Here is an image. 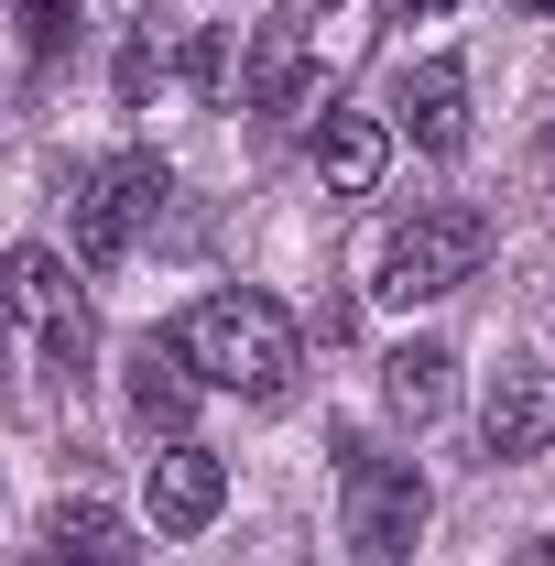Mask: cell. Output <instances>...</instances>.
<instances>
[{
  "label": "cell",
  "mask_w": 555,
  "mask_h": 566,
  "mask_svg": "<svg viewBox=\"0 0 555 566\" xmlns=\"http://www.w3.org/2000/svg\"><path fill=\"white\" fill-rule=\"evenodd\" d=\"M186 370L208 381V392H240V403H283L294 392V370H305V338H294V316H283L273 294H208V305H186L175 327H164Z\"/></svg>",
  "instance_id": "6da1fadb"
},
{
  "label": "cell",
  "mask_w": 555,
  "mask_h": 566,
  "mask_svg": "<svg viewBox=\"0 0 555 566\" xmlns=\"http://www.w3.org/2000/svg\"><path fill=\"white\" fill-rule=\"evenodd\" d=\"M164 153H109V164H76L66 175V229H76V262L87 273H109L121 251L142 240V218L164 208Z\"/></svg>",
  "instance_id": "7a4b0ae2"
},
{
  "label": "cell",
  "mask_w": 555,
  "mask_h": 566,
  "mask_svg": "<svg viewBox=\"0 0 555 566\" xmlns=\"http://www.w3.org/2000/svg\"><path fill=\"white\" fill-rule=\"evenodd\" d=\"M490 262V218L480 208H415L392 240H381V305H436V294H458V283Z\"/></svg>",
  "instance_id": "3957f363"
},
{
  "label": "cell",
  "mask_w": 555,
  "mask_h": 566,
  "mask_svg": "<svg viewBox=\"0 0 555 566\" xmlns=\"http://www.w3.org/2000/svg\"><path fill=\"white\" fill-rule=\"evenodd\" d=\"M0 305L44 338V370L76 381L87 359H98V316H87V283L66 273V251H44V240H22L11 262H0Z\"/></svg>",
  "instance_id": "277c9868"
},
{
  "label": "cell",
  "mask_w": 555,
  "mask_h": 566,
  "mask_svg": "<svg viewBox=\"0 0 555 566\" xmlns=\"http://www.w3.org/2000/svg\"><path fill=\"white\" fill-rule=\"evenodd\" d=\"M425 512L436 491L415 458H348V556L359 566H404L425 545Z\"/></svg>",
  "instance_id": "5b68a950"
},
{
  "label": "cell",
  "mask_w": 555,
  "mask_h": 566,
  "mask_svg": "<svg viewBox=\"0 0 555 566\" xmlns=\"http://www.w3.org/2000/svg\"><path fill=\"white\" fill-rule=\"evenodd\" d=\"M480 447L512 469V458H545L555 447V370H534V359H501L480 392Z\"/></svg>",
  "instance_id": "8992f818"
},
{
  "label": "cell",
  "mask_w": 555,
  "mask_h": 566,
  "mask_svg": "<svg viewBox=\"0 0 555 566\" xmlns=\"http://www.w3.org/2000/svg\"><path fill=\"white\" fill-rule=\"evenodd\" d=\"M218 501H229V458L197 436H164L153 447V534H208Z\"/></svg>",
  "instance_id": "52a82bcc"
},
{
  "label": "cell",
  "mask_w": 555,
  "mask_h": 566,
  "mask_svg": "<svg viewBox=\"0 0 555 566\" xmlns=\"http://www.w3.org/2000/svg\"><path fill=\"white\" fill-rule=\"evenodd\" d=\"M305 66H316V44H305V22L273 11V22H251V44H240V76H229V98L251 109V120H273L305 98Z\"/></svg>",
  "instance_id": "ba28073f"
},
{
  "label": "cell",
  "mask_w": 555,
  "mask_h": 566,
  "mask_svg": "<svg viewBox=\"0 0 555 566\" xmlns=\"http://www.w3.org/2000/svg\"><path fill=\"white\" fill-rule=\"evenodd\" d=\"M392 132L425 142V153H458V142H469V66H458V55L404 66V87H392Z\"/></svg>",
  "instance_id": "9c48e42d"
},
{
  "label": "cell",
  "mask_w": 555,
  "mask_h": 566,
  "mask_svg": "<svg viewBox=\"0 0 555 566\" xmlns=\"http://www.w3.org/2000/svg\"><path fill=\"white\" fill-rule=\"evenodd\" d=\"M197 392H208V381L186 370V349H175V338H142V349H132V381H121V403H132L142 436H186Z\"/></svg>",
  "instance_id": "30bf717a"
},
{
  "label": "cell",
  "mask_w": 555,
  "mask_h": 566,
  "mask_svg": "<svg viewBox=\"0 0 555 566\" xmlns=\"http://www.w3.org/2000/svg\"><path fill=\"white\" fill-rule=\"evenodd\" d=\"M33 566H142V545H132V523H121L109 501H55Z\"/></svg>",
  "instance_id": "8fae6325"
},
{
  "label": "cell",
  "mask_w": 555,
  "mask_h": 566,
  "mask_svg": "<svg viewBox=\"0 0 555 566\" xmlns=\"http://www.w3.org/2000/svg\"><path fill=\"white\" fill-rule=\"evenodd\" d=\"M381 164H392V132H381L370 109H338V120L316 132V175H327V197H370Z\"/></svg>",
  "instance_id": "7c38bea8"
},
{
  "label": "cell",
  "mask_w": 555,
  "mask_h": 566,
  "mask_svg": "<svg viewBox=\"0 0 555 566\" xmlns=\"http://www.w3.org/2000/svg\"><path fill=\"white\" fill-rule=\"evenodd\" d=\"M447 392H458V349L415 338V349L381 359V403H392V424H436V415H447Z\"/></svg>",
  "instance_id": "4fadbf2b"
},
{
  "label": "cell",
  "mask_w": 555,
  "mask_h": 566,
  "mask_svg": "<svg viewBox=\"0 0 555 566\" xmlns=\"http://www.w3.org/2000/svg\"><path fill=\"white\" fill-rule=\"evenodd\" d=\"M11 33H22L33 66H55V55L76 44V0H11Z\"/></svg>",
  "instance_id": "5bb4252c"
},
{
  "label": "cell",
  "mask_w": 555,
  "mask_h": 566,
  "mask_svg": "<svg viewBox=\"0 0 555 566\" xmlns=\"http://www.w3.org/2000/svg\"><path fill=\"white\" fill-rule=\"evenodd\" d=\"M153 76H164V44H153V33H142L132 55H121V98H132V109H142V98H153Z\"/></svg>",
  "instance_id": "9a60e30c"
},
{
  "label": "cell",
  "mask_w": 555,
  "mask_h": 566,
  "mask_svg": "<svg viewBox=\"0 0 555 566\" xmlns=\"http://www.w3.org/2000/svg\"><path fill=\"white\" fill-rule=\"evenodd\" d=\"M512 566H555V534H534V545H523V556H512Z\"/></svg>",
  "instance_id": "2e32d148"
},
{
  "label": "cell",
  "mask_w": 555,
  "mask_h": 566,
  "mask_svg": "<svg viewBox=\"0 0 555 566\" xmlns=\"http://www.w3.org/2000/svg\"><path fill=\"white\" fill-rule=\"evenodd\" d=\"M404 11H458V0H404Z\"/></svg>",
  "instance_id": "e0dca14e"
},
{
  "label": "cell",
  "mask_w": 555,
  "mask_h": 566,
  "mask_svg": "<svg viewBox=\"0 0 555 566\" xmlns=\"http://www.w3.org/2000/svg\"><path fill=\"white\" fill-rule=\"evenodd\" d=\"M523 11H534V22H555V0H523Z\"/></svg>",
  "instance_id": "ac0fdd59"
},
{
  "label": "cell",
  "mask_w": 555,
  "mask_h": 566,
  "mask_svg": "<svg viewBox=\"0 0 555 566\" xmlns=\"http://www.w3.org/2000/svg\"><path fill=\"white\" fill-rule=\"evenodd\" d=\"M316 11H327V0H316Z\"/></svg>",
  "instance_id": "d6986e66"
},
{
  "label": "cell",
  "mask_w": 555,
  "mask_h": 566,
  "mask_svg": "<svg viewBox=\"0 0 555 566\" xmlns=\"http://www.w3.org/2000/svg\"><path fill=\"white\" fill-rule=\"evenodd\" d=\"M545 142H555V132H545Z\"/></svg>",
  "instance_id": "ffe728a7"
}]
</instances>
